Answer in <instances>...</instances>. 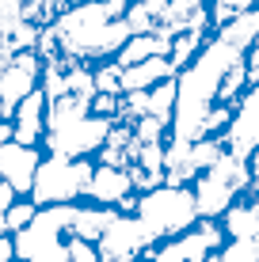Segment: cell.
Instances as JSON below:
<instances>
[{"instance_id":"obj_31","label":"cell","mask_w":259,"mask_h":262,"mask_svg":"<svg viewBox=\"0 0 259 262\" xmlns=\"http://www.w3.org/2000/svg\"><path fill=\"white\" fill-rule=\"evenodd\" d=\"M248 164H252V167H248V171H252V186H259V144H255L252 156H248Z\"/></svg>"},{"instance_id":"obj_34","label":"cell","mask_w":259,"mask_h":262,"mask_svg":"<svg viewBox=\"0 0 259 262\" xmlns=\"http://www.w3.org/2000/svg\"><path fill=\"white\" fill-rule=\"evenodd\" d=\"M252 213H255V221H259V202H255V205H252Z\"/></svg>"},{"instance_id":"obj_30","label":"cell","mask_w":259,"mask_h":262,"mask_svg":"<svg viewBox=\"0 0 259 262\" xmlns=\"http://www.w3.org/2000/svg\"><path fill=\"white\" fill-rule=\"evenodd\" d=\"M4 141H15V125L8 118H0V144H4Z\"/></svg>"},{"instance_id":"obj_22","label":"cell","mask_w":259,"mask_h":262,"mask_svg":"<svg viewBox=\"0 0 259 262\" xmlns=\"http://www.w3.org/2000/svg\"><path fill=\"white\" fill-rule=\"evenodd\" d=\"M23 23V0H0V31L12 34Z\"/></svg>"},{"instance_id":"obj_19","label":"cell","mask_w":259,"mask_h":262,"mask_svg":"<svg viewBox=\"0 0 259 262\" xmlns=\"http://www.w3.org/2000/svg\"><path fill=\"white\" fill-rule=\"evenodd\" d=\"M156 53V34L149 31V34H130L126 42H122V50H118V65L126 69V65H137V61H145V57H153Z\"/></svg>"},{"instance_id":"obj_35","label":"cell","mask_w":259,"mask_h":262,"mask_svg":"<svg viewBox=\"0 0 259 262\" xmlns=\"http://www.w3.org/2000/svg\"><path fill=\"white\" fill-rule=\"evenodd\" d=\"M126 262H137V258H126Z\"/></svg>"},{"instance_id":"obj_24","label":"cell","mask_w":259,"mask_h":262,"mask_svg":"<svg viewBox=\"0 0 259 262\" xmlns=\"http://www.w3.org/2000/svg\"><path fill=\"white\" fill-rule=\"evenodd\" d=\"M31 221H34V205H8L4 209V228H12V232L27 228Z\"/></svg>"},{"instance_id":"obj_28","label":"cell","mask_w":259,"mask_h":262,"mask_svg":"<svg viewBox=\"0 0 259 262\" xmlns=\"http://www.w3.org/2000/svg\"><path fill=\"white\" fill-rule=\"evenodd\" d=\"M12 198H15V190H12V183L4 179V183H0V213H4L8 205H12Z\"/></svg>"},{"instance_id":"obj_27","label":"cell","mask_w":259,"mask_h":262,"mask_svg":"<svg viewBox=\"0 0 259 262\" xmlns=\"http://www.w3.org/2000/svg\"><path fill=\"white\" fill-rule=\"evenodd\" d=\"M248 80H252V84L259 80V38L252 42V57H248Z\"/></svg>"},{"instance_id":"obj_26","label":"cell","mask_w":259,"mask_h":262,"mask_svg":"<svg viewBox=\"0 0 259 262\" xmlns=\"http://www.w3.org/2000/svg\"><path fill=\"white\" fill-rule=\"evenodd\" d=\"M92 111L99 114V118H111V114L118 111V95H107V92H95V95H92Z\"/></svg>"},{"instance_id":"obj_16","label":"cell","mask_w":259,"mask_h":262,"mask_svg":"<svg viewBox=\"0 0 259 262\" xmlns=\"http://www.w3.org/2000/svg\"><path fill=\"white\" fill-rule=\"evenodd\" d=\"M111 209H76V216H73V236H80V239H99L103 236V228L111 224Z\"/></svg>"},{"instance_id":"obj_33","label":"cell","mask_w":259,"mask_h":262,"mask_svg":"<svg viewBox=\"0 0 259 262\" xmlns=\"http://www.w3.org/2000/svg\"><path fill=\"white\" fill-rule=\"evenodd\" d=\"M0 46H8V34L4 31H0Z\"/></svg>"},{"instance_id":"obj_5","label":"cell","mask_w":259,"mask_h":262,"mask_svg":"<svg viewBox=\"0 0 259 262\" xmlns=\"http://www.w3.org/2000/svg\"><path fill=\"white\" fill-rule=\"evenodd\" d=\"M252 183V171H248V160L233 156V152H221L217 164H210L206 179L194 186V205H198V216H217L233 205V198Z\"/></svg>"},{"instance_id":"obj_14","label":"cell","mask_w":259,"mask_h":262,"mask_svg":"<svg viewBox=\"0 0 259 262\" xmlns=\"http://www.w3.org/2000/svg\"><path fill=\"white\" fill-rule=\"evenodd\" d=\"M31 88H34V76L12 61V65L0 72V118H15V106H19V99Z\"/></svg>"},{"instance_id":"obj_9","label":"cell","mask_w":259,"mask_h":262,"mask_svg":"<svg viewBox=\"0 0 259 262\" xmlns=\"http://www.w3.org/2000/svg\"><path fill=\"white\" fill-rule=\"evenodd\" d=\"M255 144H259V80H255L252 92L244 95V103L236 106L233 122H229V129H225V148L240 160L252 156Z\"/></svg>"},{"instance_id":"obj_7","label":"cell","mask_w":259,"mask_h":262,"mask_svg":"<svg viewBox=\"0 0 259 262\" xmlns=\"http://www.w3.org/2000/svg\"><path fill=\"white\" fill-rule=\"evenodd\" d=\"M111 125H114L111 118H99V114L92 118V114H84V118H76V122L50 125L46 141H50V148L57 152V156H88V152L103 148Z\"/></svg>"},{"instance_id":"obj_29","label":"cell","mask_w":259,"mask_h":262,"mask_svg":"<svg viewBox=\"0 0 259 262\" xmlns=\"http://www.w3.org/2000/svg\"><path fill=\"white\" fill-rule=\"evenodd\" d=\"M8 258H15V243L0 236V262H8Z\"/></svg>"},{"instance_id":"obj_20","label":"cell","mask_w":259,"mask_h":262,"mask_svg":"<svg viewBox=\"0 0 259 262\" xmlns=\"http://www.w3.org/2000/svg\"><path fill=\"white\" fill-rule=\"evenodd\" d=\"M126 23H130V31H133V34H149V31L156 27V15L137 0V4H130V8H126Z\"/></svg>"},{"instance_id":"obj_1","label":"cell","mask_w":259,"mask_h":262,"mask_svg":"<svg viewBox=\"0 0 259 262\" xmlns=\"http://www.w3.org/2000/svg\"><path fill=\"white\" fill-rule=\"evenodd\" d=\"M236 61H244V50L229 46L225 38H213L175 76V114H172L175 141H198L202 137V122H206L213 99H217V88Z\"/></svg>"},{"instance_id":"obj_13","label":"cell","mask_w":259,"mask_h":262,"mask_svg":"<svg viewBox=\"0 0 259 262\" xmlns=\"http://www.w3.org/2000/svg\"><path fill=\"white\" fill-rule=\"evenodd\" d=\"M130 190H133L130 171H126V167H111V164H103V167H95V171H92V183H88V190H84V194H92L95 202H103V205H114L118 198H126Z\"/></svg>"},{"instance_id":"obj_25","label":"cell","mask_w":259,"mask_h":262,"mask_svg":"<svg viewBox=\"0 0 259 262\" xmlns=\"http://www.w3.org/2000/svg\"><path fill=\"white\" fill-rule=\"evenodd\" d=\"M65 247H69V258H73V262H99V251L92 247V239L73 236V239L65 243Z\"/></svg>"},{"instance_id":"obj_6","label":"cell","mask_w":259,"mask_h":262,"mask_svg":"<svg viewBox=\"0 0 259 262\" xmlns=\"http://www.w3.org/2000/svg\"><path fill=\"white\" fill-rule=\"evenodd\" d=\"M92 164L88 160H73V156H57L53 152V160H46V164H38V171H34V202L42 205H57V202H73L76 194L88 190V183H92Z\"/></svg>"},{"instance_id":"obj_21","label":"cell","mask_w":259,"mask_h":262,"mask_svg":"<svg viewBox=\"0 0 259 262\" xmlns=\"http://www.w3.org/2000/svg\"><path fill=\"white\" fill-rule=\"evenodd\" d=\"M95 92L118 95V92H122V65H107V69L95 72Z\"/></svg>"},{"instance_id":"obj_32","label":"cell","mask_w":259,"mask_h":262,"mask_svg":"<svg viewBox=\"0 0 259 262\" xmlns=\"http://www.w3.org/2000/svg\"><path fill=\"white\" fill-rule=\"evenodd\" d=\"M221 4H229V8H236V12H240V8H255L259 0H221Z\"/></svg>"},{"instance_id":"obj_15","label":"cell","mask_w":259,"mask_h":262,"mask_svg":"<svg viewBox=\"0 0 259 262\" xmlns=\"http://www.w3.org/2000/svg\"><path fill=\"white\" fill-rule=\"evenodd\" d=\"M217 38H225L236 50H248L259 38V8H240L225 27H217Z\"/></svg>"},{"instance_id":"obj_11","label":"cell","mask_w":259,"mask_h":262,"mask_svg":"<svg viewBox=\"0 0 259 262\" xmlns=\"http://www.w3.org/2000/svg\"><path fill=\"white\" fill-rule=\"evenodd\" d=\"M15 141L19 144H34L42 137V129H46V92H38V88H31L19 106H15Z\"/></svg>"},{"instance_id":"obj_18","label":"cell","mask_w":259,"mask_h":262,"mask_svg":"<svg viewBox=\"0 0 259 262\" xmlns=\"http://www.w3.org/2000/svg\"><path fill=\"white\" fill-rule=\"evenodd\" d=\"M198 50H202V27H183V31L172 38V53H168V57H172L175 69H183Z\"/></svg>"},{"instance_id":"obj_17","label":"cell","mask_w":259,"mask_h":262,"mask_svg":"<svg viewBox=\"0 0 259 262\" xmlns=\"http://www.w3.org/2000/svg\"><path fill=\"white\" fill-rule=\"evenodd\" d=\"M149 114L160 122H172V114H175V76H168V80H160V84L149 92Z\"/></svg>"},{"instance_id":"obj_23","label":"cell","mask_w":259,"mask_h":262,"mask_svg":"<svg viewBox=\"0 0 259 262\" xmlns=\"http://www.w3.org/2000/svg\"><path fill=\"white\" fill-rule=\"evenodd\" d=\"M160 133H164V122L153 118V114H141L137 125H133V137H137L141 144H149V141H160Z\"/></svg>"},{"instance_id":"obj_10","label":"cell","mask_w":259,"mask_h":262,"mask_svg":"<svg viewBox=\"0 0 259 262\" xmlns=\"http://www.w3.org/2000/svg\"><path fill=\"white\" fill-rule=\"evenodd\" d=\"M34 171H38L34 144H19V141H4L0 144V179H8L15 194L34 186Z\"/></svg>"},{"instance_id":"obj_8","label":"cell","mask_w":259,"mask_h":262,"mask_svg":"<svg viewBox=\"0 0 259 262\" xmlns=\"http://www.w3.org/2000/svg\"><path fill=\"white\" fill-rule=\"evenodd\" d=\"M153 236L145 232V224L133 221V216H111V224L103 228L99 236V258H111V262H126V258H137L145 247H153Z\"/></svg>"},{"instance_id":"obj_2","label":"cell","mask_w":259,"mask_h":262,"mask_svg":"<svg viewBox=\"0 0 259 262\" xmlns=\"http://www.w3.org/2000/svg\"><path fill=\"white\" fill-rule=\"evenodd\" d=\"M50 31L57 38L61 57H73V61H92V57H103V53H114L133 34L126 15H114L107 8V0L69 4V12H57Z\"/></svg>"},{"instance_id":"obj_3","label":"cell","mask_w":259,"mask_h":262,"mask_svg":"<svg viewBox=\"0 0 259 262\" xmlns=\"http://www.w3.org/2000/svg\"><path fill=\"white\" fill-rule=\"evenodd\" d=\"M73 216H76V205L73 202H57L50 209L34 213V221L19 228L15 236V255L27 258V262H73L69 258V247H61V232L73 228Z\"/></svg>"},{"instance_id":"obj_4","label":"cell","mask_w":259,"mask_h":262,"mask_svg":"<svg viewBox=\"0 0 259 262\" xmlns=\"http://www.w3.org/2000/svg\"><path fill=\"white\" fill-rule=\"evenodd\" d=\"M137 221L145 224V232L153 239H168L175 232H187L198 221V205H194V194L183 186H172V183L153 186L137 202Z\"/></svg>"},{"instance_id":"obj_12","label":"cell","mask_w":259,"mask_h":262,"mask_svg":"<svg viewBox=\"0 0 259 262\" xmlns=\"http://www.w3.org/2000/svg\"><path fill=\"white\" fill-rule=\"evenodd\" d=\"M175 72H180V69L172 65V57L153 53V57H145V61H137V65L122 69V92H145V88H153V84H160V80L175 76Z\"/></svg>"}]
</instances>
